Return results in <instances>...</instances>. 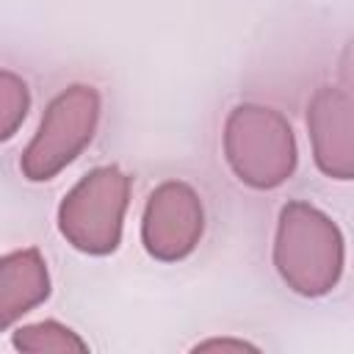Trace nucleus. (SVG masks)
I'll return each instance as SVG.
<instances>
[{
  "mask_svg": "<svg viewBox=\"0 0 354 354\" xmlns=\"http://www.w3.org/2000/svg\"><path fill=\"white\" fill-rule=\"evenodd\" d=\"M127 177L119 169H94L61 205L64 235L86 252H111L119 243Z\"/></svg>",
  "mask_w": 354,
  "mask_h": 354,
  "instance_id": "obj_1",
  "label": "nucleus"
},
{
  "mask_svg": "<svg viewBox=\"0 0 354 354\" xmlns=\"http://www.w3.org/2000/svg\"><path fill=\"white\" fill-rule=\"evenodd\" d=\"M227 149L241 180L252 185H277L293 169L290 127L263 108H238L230 119Z\"/></svg>",
  "mask_w": 354,
  "mask_h": 354,
  "instance_id": "obj_2",
  "label": "nucleus"
},
{
  "mask_svg": "<svg viewBox=\"0 0 354 354\" xmlns=\"http://www.w3.org/2000/svg\"><path fill=\"white\" fill-rule=\"evenodd\" d=\"M97 122V94L86 86H72L47 111L39 136L25 152L22 169L30 180L53 177L64 163H69L83 144L91 138Z\"/></svg>",
  "mask_w": 354,
  "mask_h": 354,
  "instance_id": "obj_3",
  "label": "nucleus"
},
{
  "mask_svg": "<svg viewBox=\"0 0 354 354\" xmlns=\"http://www.w3.org/2000/svg\"><path fill=\"white\" fill-rule=\"evenodd\" d=\"M202 232V205L194 191L180 183H166L149 199L144 218V243L163 260L183 257L194 249Z\"/></svg>",
  "mask_w": 354,
  "mask_h": 354,
  "instance_id": "obj_4",
  "label": "nucleus"
},
{
  "mask_svg": "<svg viewBox=\"0 0 354 354\" xmlns=\"http://www.w3.org/2000/svg\"><path fill=\"white\" fill-rule=\"evenodd\" d=\"M47 296V271L39 252H17L0 260V326Z\"/></svg>",
  "mask_w": 354,
  "mask_h": 354,
  "instance_id": "obj_5",
  "label": "nucleus"
},
{
  "mask_svg": "<svg viewBox=\"0 0 354 354\" xmlns=\"http://www.w3.org/2000/svg\"><path fill=\"white\" fill-rule=\"evenodd\" d=\"M25 108H28L25 83L8 72H0V141L17 130V124L25 119Z\"/></svg>",
  "mask_w": 354,
  "mask_h": 354,
  "instance_id": "obj_6",
  "label": "nucleus"
}]
</instances>
